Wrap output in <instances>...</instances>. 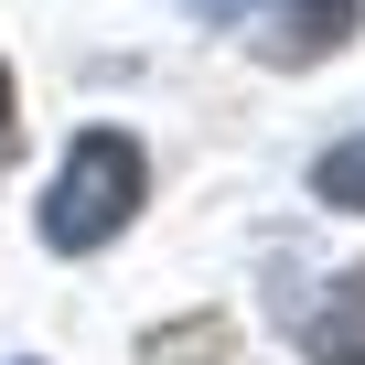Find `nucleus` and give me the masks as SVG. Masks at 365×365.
I'll list each match as a JSON object with an SVG mask.
<instances>
[{"instance_id":"nucleus-1","label":"nucleus","mask_w":365,"mask_h":365,"mask_svg":"<svg viewBox=\"0 0 365 365\" xmlns=\"http://www.w3.org/2000/svg\"><path fill=\"white\" fill-rule=\"evenodd\" d=\"M140 194H150V161H140V140H118V129H86V140L65 150V172H54L43 237H54V247H108V237L140 215Z\"/></svg>"},{"instance_id":"nucleus-2","label":"nucleus","mask_w":365,"mask_h":365,"mask_svg":"<svg viewBox=\"0 0 365 365\" xmlns=\"http://www.w3.org/2000/svg\"><path fill=\"white\" fill-rule=\"evenodd\" d=\"M344 33H354V0H290V11L269 22V54H279V65H312V54H333Z\"/></svg>"},{"instance_id":"nucleus-3","label":"nucleus","mask_w":365,"mask_h":365,"mask_svg":"<svg viewBox=\"0 0 365 365\" xmlns=\"http://www.w3.org/2000/svg\"><path fill=\"white\" fill-rule=\"evenodd\" d=\"M312 354L322 365H365V269L322 301V322H312Z\"/></svg>"},{"instance_id":"nucleus-4","label":"nucleus","mask_w":365,"mask_h":365,"mask_svg":"<svg viewBox=\"0 0 365 365\" xmlns=\"http://www.w3.org/2000/svg\"><path fill=\"white\" fill-rule=\"evenodd\" d=\"M322 194H333V205H354V215H365V140H344V150H333V161H322Z\"/></svg>"},{"instance_id":"nucleus-5","label":"nucleus","mask_w":365,"mask_h":365,"mask_svg":"<svg viewBox=\"0 0 365 365\" xmlns=\"http://www.w3.org/2000/svg\"><path fill=\"white\" fill-rule=\"evenodd\" d=\"M11 150H22V118H11V65H0V172H11Z\"/></svg>"}]
</instances>
